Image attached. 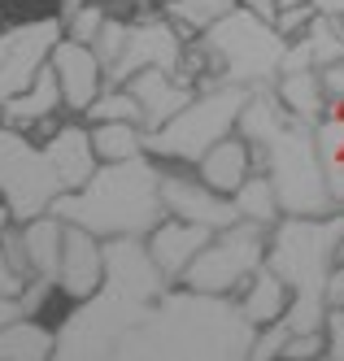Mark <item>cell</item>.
Returning <instances> with one entry per match:
<instances>
[{"label":"cell","instance_id":"cell-1","mask_svg":"<svg viewBox=\"0 0 344 361\" xmlns=\"http://www.w3.org/2000/svg\"><path fill=\"white\" fill-rule=\"evenodd\" d=\"M235 131L253 144V166H261V174L271 178L279 214L319 218V214L336 209L319 144H314V126L297 122L279 105V96L271 87H253L249 92Z\"/></svg>","mask_w":344,"mask_h":361},{"label":"cell","instance_id":"cell-2","mask_svg":"<svg viewBox=\"0 0 344 361\" xmlns=\"http://www.w3.org/2000/svg\"><path fill=\"white\" fill-rule=\"evenodd\" d=\"M253 322L240 314L231 296L179 288L162 292L140 322L122 335L114 357H249L253 344Z\"/></svg>","mask_w":344,"mask_h":361},{"label":"cell","instance_id":"cell-3","mask_svg":"<svg viewBox=\"0 0 344 361\" xmlns=\"http://www.w3.org/2000/svg\"><path fill=\"white\" fill-rule=\"evenodd\" d=\"M162 161L140 152L126 161H100L88 183H78L52 200V214L92 235H148L166 218L162 204Z\"/></svg>","mask_w":344,"mask_h":361},{"label":"cell","instance_id":"cell-4","mask_svg":"<svg viewBox=\"0 0 344 361\" xmlns=\"http://www.w3.org/2000/svg\"><path fill=\"white\" fill-rule=\"evenodd\" d=\"M344 262V209L319 214V218H292L271 226L266 235V266L292 288L283 322L292 331H323L327 318V292L331 274Z\"/></svg>","mask_w":344,"mask_h":361},{"label":"cell","instance_id":"cell-5","mask_svg":"<svg viewBox=\"0 0 344 361\" xmlns=\"http://www.w3.org/2000/svg\"><path fill=\"white\" fill-rule=\"evenodd\" d=\"M287 39L271 27L266 18H257L240 5H231L218 22H209L201 31V79L196 87L209 83H235V87H271L283 66Z\"/></svg>","mask_w":344,"mask_h":361},{"label":"cell","instance_id":"cell-6","mask_svg":"<svg viewBox=\"0 0 344 361\" xmlns=\"http://www.w3.org/2000/svg\"><path fill=\"white\" fill-rule=\"evenodd\" d=\"M249 92L253 87H235V83L196 87V96L179 114H170L157 131H144V152L166 166H196V157L209 144H218L223 135L235 131Z\"/></svg>","mask_w":344,"mask_h":361},{"label":"cell","instance_id":"cell-7","mask_svg":"<svg viewBox=\"0 0 344 361\" xmlns=\"http://www.w3.org/2000/svg\"><path fill=\"white\" fill-rule=\"evenodd\" d=\"M66 192L48 148L31 140V131L0 122V200L13 214V222H26L35 214H48L52 200Z\"/></svg>","mask_w":344,"mask_h":361},{"label":"cell","instance_id":"cell-8","mask_svg":"<svg viewBox=\"0 0 344 361\" xmlns=\"http://www.w3.org/2000/svg\"><path fill=\"white\" fill-rule=\"evenodd\" d=\"M266 235H271V226H261L253 218H235L231 226L209 235V244L188 262L179 283L183 288H196V292L231 296L261 262H266Z\"/></svg>","mask_w":344,"mask_h":361},{"label":"cell","instance_id":"cell-9","mask_svg":"<svg viewBox=\"0 0 344 361\" xmlns=\"http://www.w3.org/2000/svg\"><path fill=\"white\" fill-rule=\"evenodd\" d=\"M66 35L61 13L44 18H18L9 27H0V105L22 87H31V79L48 66L52 48Z\"/></svg>","mask_w":344,"mask_h":361},{"label":"cell","instance_id":"cell-10","mask_svg":"<svg viewBox=\"0 0 344 361\" xmlns=\"http://www.w3.org/2000/svg\"><path fill=\"white\" fill-rule=\"evenodd\" d=\"M183 48H188V35H179V27L166 13H131L118 57L105 70V83H122L144 66H162V70L179 74L183 70Z\"/></svg>","mask_w":344,"mask_h":361},{"label":"cell","instance_id":"cell-11","mask_svg":"<svg viewBox=\"0 0 344 361\" xmlns=\"http://www.w3.org/2000/svg\"><path fill=\"white\" fill-rule=\"evenodd\" d=\"M100 252H105V283H100L105 292L136 300V305H153L170 288L166 274L157 270L144 235H109L100 240Z\"/></svg>","mask_w":344,"mask_h":361},{"label":"cell","instance_id":"cell-12","mask_svg":"<svg viewBox=\"0 0 344 361\" xmlns=\"http://www.w3.org/2000/svg\"><path fill=\"white\" fill-rule=\"evenodd\" d=\"M157 188H162V204H166L170 218L201 222L209 231H223V226H231L235 218H240L235 204H231V196H223L209 183H201L196 174H179V170L162 166V183H157Z\"/></svg>","mask_w":344,"mask_h":361},{"label":"cell","instance_id":"cell-13","mask_svg":"<svg viewBox=\"0 0 344 361\" xmlns=\"http://www.w3.org/2000/svg\"><path fill=\"white\" fill-rule=\"evenodd\" d=\"M48 66H52L57 87H61V109H70V118H83V109L105 87V66L96 57V48L83 44V39L61 35L57 48H52V57H48Z\"/></svg>","mask_w":344,"mask_h":361},{"label":"cell","instance_id":"cell-14","mask_svg":"<svg viewBox=\"0 0 344 361\" xmlns=\"http://www.w3.org/2000/svg\"><path fill=\"white\" fill-rule=\"evenodd\" d=\"M122 87L136 96V105H140V126L144 131H157L170 114H179L188 100L196 96V79L188 70H162V66H144L136 70L131 79H122Z\"/></svg>","mask_w":344,"mask_h":361},{"label":"cell","instance_id":"cell-15","mask_svg":"<svg viewBox=\"0 0 344 361\" xmlns=\"http://www.w3.org/2000/svg\"><path fill=\"white\" fill-rule=\"evenodd\" d=\"M57 292L66 300H83L105 283V252H100V235L66 222V240H61V262H57Z\"/></svg>","mask_w":344,"mask_h":361},{"label":"cell","instance_id":"cell-16","mask_svg":"<svg viewBox=\"0 0 344 361\" xmlns=\"http://www.w3.org/2000/svg\"><path fill=\"white\" fill-rule=\"evenodd\" d=\"M209 235H214L209 226H201V222H183V218H170V214H166V218L144 235V244H148V252H153L157 270L166 274V283H179L183 270H188V262L209 244Z\"/></svg>","mask_w":344,"mask_h":361},{"label":"cell","instance_id":"cell-17","mask_svg":"<svg viewBox=\"0 0 344 361\" xmlns=\"http://www.w3.org/2000/svg\"><path fill=\"white\" fill-rule=\"evenodd\" d=\"M249 170H253V144L240 131L223 135L218 144H209L196 157V178L209 183L214 192H223V196H231L235 188H240L249 178Z\"/></svg>","mask_w":344,"mask_h":361},{"label":"cell","instance_id":"cell-18","mask_svg":"<svg viewBox=\"0 0 344 361\" xmlns=\"http://www.w3.org/2000/svg\"><path fill=\"white\" fill-rule=\"evenodd\" d=\"M44 148H48L52 166H57L66 192L78 188V183H88L92 170L100 166L96 152H92V135H88L83 122H61V126H52V131L44 135Z\"/></svg>","mask_w":344,"mask_h":361},{"label":"cell","instance_id":"cell-19","mask_svg":"<svg viewBox=\"0 0 344 361\" xmlns=\"http://www.w3.org/2000/svg\"><path fill=\"white\" fill-rule=\"evenodd\" d=\"M18 226V248H22V262H26V279L40 274V279H52L57 274V262H61V240H66V222L57 214H35L26 222H13Z\"/></svg>","mask_w":344,"mask_h":361},{"label":"cell","instance_id":"cell-20","mask_svg":"<svg viewBox=\"0 0 344 361\" xmlns=\"http://www.w3.org/2000/svg\"><path fill=\"white\" fill-rule=\"evenodd\" d=\"M57 109H61V87H57L52 66H44L31 79V87H22L18 96H9L5 105H0V122L18 126V131H35L44 118H57Z\"/></svg>","mask_w":344,"mask_h":361},{"label":"cell","instance_id":"cell-21","mask_svg":"<svg viewBox=\"0 0 344 361\" xmlns=\"http://www.w3.org/2000/svg\"><path fill=\"white\" fill-rule=\"evenodd\" d=\"M240 296H235V305H240V314L253 322V326H266V322H275V318H283L287 314V305H292V288L261 262L240 288H235Z\"/></svg>","mask_w":344,"mask_h":361},{"label":"cell","instance_id":"cell-22","mask_svg":"<svg viewBox=\"0 0 344 361\" xmlns=\"http://www.w3.org/2000/svg\"><path fill=\"white\" fill-rule=\"evenodd\" d=\"M271 92L279 96V105L292 114L297 122H319L323 109H327V92H323V79L314 66H301V70H279Z\"/></svg>","mask_w":344,"mask_h":361},{"label":"cell","instance_id":"cell-23","mask_svg":"<svg viewBox=\"0 0 344 361\" xmlns=\"http://www.w3.org/2000/svg\"><path fill=\"white\" fill-rule=\"evenodd\" d=\"M44 357H57V326L31 314L0 326V361H44Z\"/></svg>","mask_w":344,"mask_h":361},{"label":"cell","instance_id":"cell-24","mask_svg":"<svg viewBox=\"0 0 344 361\" xmlns=\"http://www.w3.org/2000/svg\"><path fill=\"white\" fill-rule=\"evenodd\" d=\"M92 152L96 161H126L144 152V126L140 122H92Z\"/></svg>","mask_w":344,"mask_h":361},{"label":"cell","instance_id":"cell-25","mask_svg":"<svg viewBox=\"0 0 344 361\" xmlns=\"http://www.w3.org/2000/svg\"><path fill=\"white\" fill-rule=\"evenodd\" d=\"M231 204H235V214H240V218H253L261 226H275L283 218L279 214V200H275V188H271V178L261 174V170H249V178L231 192Z\"/></svg>","mask_w":344,"mask_h":361},{"label":"cell","instance_id":"cell-26","mask_svg":"<svg viewBox=\"0 0 344 361\" xmlns=\"http://www.w3.org/2000/svg\"><path fill=\"white\" fill-rule=\"evenodd\" d=\"M235 5V0H170V5H162V13L179 27V35H201L209 22H218L227 9Z\"/></svg>","mask_w":344,"mask_h":361},{"label":"cell","instance_id":"cell-27","mask_svg":"<svg viewBox=\"0 0 344 361\" xmlns=\"http://www.w3.org/2000/svg\"><path fill=\"white\" fill-rule=\"evenodd\" d=\"M83 122H140V105L122 83H105L96 100L83 109Z\"/></svg>","mask_w":344,"mask_h":361},{"label":"cell","instance_id":"cell-28","mask_svg":"<svg viewBox=\"0 0 344 361\" xmlns=\"http://www.w3.org/2000/svg\"><path fill=\"white\" fill-rule=\"evenodd\" d=\"M105 18H109V9H105L100 0H83L78 9L61 13V27H66V35H70V39H83V44H92Z\"/></svg>","mask_w":344,"mask_h":361},{"label":"cell","instance_id":"cell-29","mask_svg":"<svg viewBox=\"0 0 344 361\" xmlns=\"http://www.w3.org/2000/svg\"><path fill=\"white\" fill-rule=\"evenodd\" d=\"M287 335H292V326H287L283 318H275V322H266V326H257V331H253V344H249V357H253V361H271V357H279L283 344H287Z\"/></svg>","mask_w":344,"mask_h":361},{"label":"cell","instance_id":"cell-30","mask_svg":"<svg viewBox=\"0 0 344 361\" xmlns=\"http://www.w3.org/2000/svg\"><path fill=\"white\" fill-rule=\"evenodd\" d=\"M314 13H319V5H314V0H305V5H287V9H275L271 27H275L283 39H297L309 22H314Z\"/></svg>","mask_w":344,"mask_h":361},{"label":"cell","instance_id":"cell-31","mask_svg":"<svg viewBox=\"0 0 344 361\" xmlns=\"http://www.w3.org/2000/svg\"><path fill=\"white\" fill-rule=\"evenodd\" d=\"M279 357H327V335L323 331H292Z\"/></svg>","mask_w":344,"mask_h":361},{"label":"cell","instance_id":"cell-32","mask_svg":"<svg viewBox=\"0 0 344 361\" xmlns=\"http://www.w3.org/2000/svg\"><path fill=\"white\" fill-rule=\"evenodd\" d=\"M323 335H327V357H340V361H344V300L327 305Z\"/></svg>","mask_w":344,"mask_h":361},{"label":"cell","instance_id":"cell-33","mask_svg":"<svg viewBox=\"0 0 344 361\" xmlns=\"http://www.w3.org/2000/svg\"><path fill=\"white\" fill-rule=\"evenodd\" d=\"M319 79H323L327 100H344V57L331 61V66H323V70H319Z\"/></svg>","mask_w":344,"mask_h":361},{"label":"cell","instance_id":"cell-34","mask_svg":"<svg viewBox=\"0 0 344 361\" xmlns=\"http://www.w3.org/2000/svg\"><path fill=\"white\" fill-rule=\"evenodd\" d=\"M0 292H22V274L9 266V257L5 248H0Z\"/></svg>","mask_w":344,"mask_h":361},{"label":"cell","instance_id":"cell-35","mask_svg":"<svg viewBox=\"0 0 344 361\" xmlns=\"http://www.w3.org/2000/svg\"><path fill=\"white\" fill-rule=\"evenodd\" d=\"M13 318H22V300H18V292H0V326H9Z\"/></svg>","mask_w":344,"mask_h":361},{"label":"cell","instance_id":"cell-36","mask_svg":"<svg viewBox=\"0 0 344 361\" xmlns=\"http://www.w3.org/2000/svg\"><path fill=\"white\" fill-rule=\"evenodd\" d=\"M235 5H240V9H249V13H257V18H275V0H235Z\"/></svg>","mask_w":344,"mask_h":361},{"label":"cell","instance_id":"cell-37","mask_svg":"<svg viewBox=\"0 0 344 361\" xmlns=\"http://www.w3.org/2000/svg\"><path fill=\"white\" fill-rule=\"evenodd\" d=\"M9 226H13V214L5 209V200H0V235H5V231H9Z\"/></svg>","mask_w":344,"mask_h":361},{"label":"cell","instance_id":"cell-38","mask_svg":"<svg viewBox=\"0 0 344 361\" xmlns=\"http://www.w3.org/2000/svg\"><path fill=\"white\" fill-rule=\"evenodd\" d=\"M78 5H83V0H61V9H57V13H70V9H78Z\"/></svg>","mask_w":344,"mask_h":361},{"label":"cell","instance_id":"cell-39","mask_svg":"<svg viewBox=\"0 0 344 361\" xmlns=\"http://www.w3.org/2000/svg\"><path fill=\"white\" fill-rule=\"evenodd\" d=\"M287 5H305V0H275V9H287Z\"/></svg>","mask_w":344,"mask_h":361},{"label":"cell","instance_id":"cell-40","mask_svg":"<svg viewBox=\"0 0 344 361\" xmlns=\"http://www.w3.org/2000/svg\"><path fill=\"white\" fill-rule=\"evenodd\" d=\"M162 5H170V0H157V9H162Z\"/></svg>","mask_w":344,"mask_h":361},{"label":"cell","instance_id":"cell-41","mask_svg":"<svg viewBox=\"0 0 344 361\" xmlns=\"http://www.w3.org/2000/svg\"><path fill=\"white\" fill-rule=\"evenodd\" d=\"M0 27H5V22H0Z\"/></svg>","mask_w":344,"mask_h":361}]
</instances>
